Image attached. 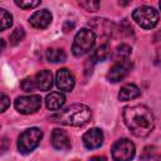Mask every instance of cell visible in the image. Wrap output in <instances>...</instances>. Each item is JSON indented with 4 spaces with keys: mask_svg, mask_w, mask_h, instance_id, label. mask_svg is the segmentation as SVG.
<instances>
[{
    "mask_svg": "<svg viewBox=\"0 0 161 161\" xmlns=\"http://www.w3.org/2000/svg\"><path fill=\"white\" fill-rule=\"evenodd\" d=\"M123 121L136 137H146L153 128V114L143 104L126 107L123 109Z\"/></svg>",
    "mask_w": 161,
    "mask_h": 161,
    "instance_id": "6da1fadb",
    "label": "cell"
},
{
    "mask_svg": "<svg viewBox=\"0 0 161 161\" xmlns=\"http://www.w3.org/2000/svg\"><path fill=\"white\" fill-rule=\"evenodd\" d=\"M91 116H92V112H91L89 107H87L86 104L75 103V104H72V106L67 107L65 109L58 112L57 114L52 116V119L54 122H59L62 125L79 127V126L86 125L91 119Z\"/></svg>",
    "mask_w": 161,
    "mask_h": 161,
    "instance_id": "7a4b0ae2",
    "label": "cell"
},
{
    "mask_svg": "<svg viewBox=\"0 0 161 161\" xmlns=\"http://www.w3.org/2000/svg\"><path fill=\"white\" fill-rule=\"evenodd\" d=\"M96 43V35L91 29H80L75 36L72 45V52L75 57H82L89 53Z\"/></svg>",
    "mask_w": 161,
    "mask_h": 161,
    "instance_id": "3957f363",
    "label": "cell"
},
{
    "mask_svg": "<svg viewBox=\"0 0 161 161\" xmlns=\"http://www.w3.org/2000/svg\"><path fill=\"white\" fill-rule=\"evenodd\" d=\"M42 137H43V132L36 127H31L24 131L19 136V140H18V148L20 153L26 155L31 152L39 145Z\"/></svg>",
    "mask_w": 161,
    "mask_h": 161,
    "instance_id": "277c9868",
    "label": "cell"
},
{
    "mask_svg": "<svg viewBox=\"0 0 161 161\" xmlns=\"http://www.w3.org/2000/svg\"><path fill=\"white\" fill-rule=\"evenodd\" d=\"M133 20L143 29H152L158 23V13L151 6L137 8L132 14Z\"/></svg>",
    "mask_w": 161,
    "mask_h": 161,
    "instance_id": "5b68a950",
    "label": "cell"
},
{
    "mask_svg": "<svg viewBox=\"0 0 161 161\" xmlns=\"http://www.w3.org/2000/svg\"><path fill=\"white\" fill-rule=\"evenodd\" d=\"M111 152L114 161H131L135 157L136 148L132 141L128 138H121L113 143Z\"/></svg>",
    "mask_w": 161,
    "mask_h": 161,
    "instance_id": "8992f818",
    "label": "cell"
},
{
    "mask_svg": "<svg viewBox=\"0 0 161 161\" xmlns=\"http://www.w3.org/2000/svg\"><path fill=\"white\" fill-rule=\"evenodd\" d=\"M42 106V98L38 94L21 96L15 99V108L23 114H30L36 112Z\"/></svg>",
    "mask_w": 161,
    "mask_h": 161,
    "instance_id": "52a82bcc",
    "label": "cell"
},
{
    "mask_svg": "<svg viewBox=\"0 0 161 161\" xmlns=\"http://www.w3.org/2000/svg\"><path fill=\"white\" fill-rule=\"evenodd\" d=\"M132 67H133V64L128 59L118 60L116 64H113L109 68V70L107 73V79L109 82H112V83L119 82V80H122L130 73V70L132 69Z\"/></svg>",
    "mask_w": 161,
    "mask_h": 161,
    "instance_id": "ba28073f",
    "label": "cell"
},
{
    "mask_svg": "<svg viewBox=\"0 0 161 161\" xmlns=\"http://www.w3.org/2000/svg\"><path fill=\"white\" fill-rule=\"evenodd\" d=\"M89 26L93 29L94 35L97 34L98 36H102V38L111 36L112 33L114 31L113 30L114 24L108 21L107 19H92L89 21Z\"/></svg>",
    "mask_w": 161,
    "mask_h": 161,
    "instance_id": "9c48e42d",
    "label": "cell"
},
{
    "mask_svg": "<svg viewBox=\"0 0 161 161\" xmlns=\"http://www.w3.org/2000/svg\"><path fill=\"white\" fill-rule=\"evenodd\" d=\"M55 83H57V87L60 89V91H64V92H70L74 87V77L73 74L70 73L69 69L67 68H62L57 72V75H55Z\"/></svg>",
    "mask_w": 161,
    "mask_h": 161,
    "instance_id": "30bf717a",
    "label": "cell"
},
{
    "mask_svg": "<svg viewBox=\"0 0 161 161\" xmlns=\"http://www.w3.org/2000/svg\"><path fill=\"white\" fill-rule=\"evenodd\" d=\"M82 140H83V145L88 150L98 148L103 143V132L99 128H91L83 135Z\"/></svg>",
    "mask_w": 161,
    "mask_h": 161,
    "instance_id": "8fae6325",
    "label": "cell"
},
{
    "mask_svg": "<svg viewBox=\"0 0 161 161\" xmlns=\"http://www.w3.org/2000/svg\"><path fill=\"white\" fill-rule=\"evenodd\" d=\"M52 145L54 148L60 151H67L70 148V138L68 133L60 128H54L52 132Z\"/></svg>",
    "mask_w": 161,
    "mask_h": 161,
    "instance_id": "7c38bea8",
    "label": "cell"
},
{
    "mask_svg": "<svg viewBox=\"0 0 161 161\" xmlns=\"http://www.w3.org/2000/svg\"><path fill=\"white\" fill-rule=\"evenodd\" d=\"M52 19H53L52 13L47 9H43V10L35 11L29 18V23H30L31 26H34L36 29H44L52 23Z\"/></svg>",
    "mask_w": 161,
    "mask_h": 161,
    "instance_id": "4fadbf2b",
    "label": "cell"
},
{
    "mask_svg": "<svg viewBox=\"0 0 161 161\" xmlns=\"http://www.w3.org/2000/svg\"><path fill=\"white\" fill-rule=\"evenodd\" d=\"M35 86L40 91H49L53 86V74L50 70H40L35 75Z\"/></svg>",
    "mask_w": 161,
    "mask_h": 161,
    "instance_id": "5bb4252c",
    "label": "cell"
},
{
    "mask_svg": "<svg viewBox=\"0 0 161 161\" xmlns=\"http://www.w3.org/2000/svg\"><path fill=\"white\" fill-rule=\"evenodd\" d=\"M65 102V97L60 92H52L45 97V106L50 111H58Z\"/></svg>",
    "mask_w": 161,
    "mask_h": 161,
    "instance_id": "9a60e30c",
    "label": "cell"
},
{
    "mask_svg": "<svg viewBox=\"0 0 161 161\" xmlns=\"http://www.w3.org/2000/svg\"><path fill=\"white\" fill-rule=\"evenodd\" d=\"M140 94H141L140 88L136 84L128 83V84H125L121 88V91L118 93V99L126 102V101H131V99H135V98L140 97Z\"/></svg>",
    "mask_w": 161,
    "mask_h": 161,
    "instance_id": "2e32d148",
    "label": "cell"
},
{
    "mask_svg": "<svg viewBox=\"0 0 161 161\" xmlns=\"http://www.w3.org/2000/svg\"><path fill=\"white\" fill-rule=\"evenodd\" d=\"M45 57L52 63H62V62H65L67 59L65 52L59 48H49L45 52Z\"/></svg>",
    "mask_w": 161,
    "mask_h": 161,
    "instance_id": "e0dca14e",
    "label": "cell"
},
{
    "mask_svg": "<svg viewBox=\"0 0 161 161\" xmlns=\"http://www.w3.org/2000/svg\"><path fill=\"white\" fill-rule=\"evenodd\" d=\"M111 57V48L107 44H103L101 47L97 48V50H94L92 58H89V60H92V63H97V62H103L106 59H108Z\"/></svg>",
    "mask_w": 161,
    "mask_h": 161,
    "instance_id": "ac0fdd59",
    "label": "cell"
},
{
    "mask_svg": "<svg viewBox=\"0 0 161 161\" xmlns=\"http://www.w3.org/2000/svg\"><path fill=\"white\" fill-rule=\"evenodd\" d=\"M131 52H132L131 47L127 45V44H125V43H122V44L117 45V48H116V57L119 60H125V59H128Z\"/></svg>",
    "mask_w": 161,
    "mask_h": 161,
    "instance_id": "d6986e66",
    "label": "cell"
},
{
    "mask_svg": "<svg viewBox=\"0 0 161 161\" xmlns=\"http://www.w3.org/2000/svg\"><path fill=\"white\" fill-rule=\"evenodd\" d=\"M0 23H1V30H5L13 25V15L8 13L4 9H0Z\"/></svg>",
    "mask_w": 161,
    "mask_h": 161,
    "instance_id": "ffe728a7",
    "label": "cell"
},
{
    "mask_svg": "<svg viewBox=\"0 0 161 161\" xmlns=\"http://www.w3.org/2000/svg\"><path fill=\"white\" fill-rule=\"evenodd\" d=\"M24 36H25V31H24L23 28L19 26V28L14 29L13 33L10 34V44H11V45H16V44H19V43L24 39Z\"/></svg>",
    "mask_w": 161,
    "mask_h": 161,
    "instance_id": "44dd1931",
    "label": "cell"
},
{
    "mask_svg": "<svg viewBox=\"0 0 161 161\" xmlns=\"http://www.w3.org/2000/svg\"><path fill=\"white\" fill-rule=\"evenodd\" d=\"M79 5L87 11H97L99 9L101 3L94 0H86V1H79Z\"/></svg>",
    "mask_w": 161,
    "mask_h": 161,
    "instance_id": "7402d4cb",
    "label": "cell"
},
{
    "mask_svg": "<svg viewBox=\"0 0 161 161\" xmlns=\"http://www.w3.org/2000/svg\"><path fill=\"white\" fill-rule=\"evenodd\" d=\"M15 4L21 9H33L40 4L39 0H15Z\"/></svg>",
    "mask_w": 161,
    "mask_h": 161,
    "instance_id": "603a6c76",
    "label": "cell"
},
{
    "mask_svg": "<svg viewBox=\"0 0 161 161\" xmlns=\"http://www.w3.org/2000/svg\"><path fill=\"white\" fill-rule=\"evenodd\" d=\"M20 87L24 92H31V91H34V88L36 86H35V80H31L30 78H25V79L21 80Z\"/></svg>",
    "mask_w": 161,
    "mask_h": 161,
    "instance_id": "cb8c5ba5",
    "label": "cell"
},
{
    "mask_svg": "<svg viewBox=\"0 0 161 161\" xmlns=\"http://www.w3.org/2000/svg\"><path fill=\"white\" fill-rule=\"evenodd\" d=\"M10 106V98L6 94H1V112L6 111V108Z\"/></svg>",
    "mask_w": 161,
    "mask_h": 161,
    "instance_id": "d4e9b609",
    "label": "cell"
},
{
    "mask_svg": "<svg viewBox=\"0 0 161 161\" xmlns=\"http://www.w3.org/2000/svg\"><path fill=\"white\" fill-rule=\"evenodd\" d=\"M73 26H74L73 23H70V21H65V23H64V26H63V30H64L65 33H68L69 30L73 29Z\"/></svg>",
    "mask_w": 161,
    "mask_h": 161,
    "instance_id": "484cf974",
    "label": "cell"
},
{
    "mask_svg": "<svg viewBox=\"0 0 161 161\" xmlns=\"http://www.w3.org/2000/svg\"><path fill=\"white\" fill-rule=\"evenodd\" d=\"M89 161H107L104 156H93L89 158Z\"/></svg>",
    "mask_w": 161,
    "mask_h": 161,
    "instance_id": "4316f807",
    "label": "cell"
},
{
    "mask_svg": "<svg viewBox=\"0 0 161 161\" xmlns=\"http://www.w3.org/2000/svg\"><path fill=\"white\" fill-rule=\"evenodd\" d=\"M155 40H156V42H157V40H161V31L156 33V35H155Z\"/></svg>",
    "mask_w": 161,
    "mask_h": 161,
    "instance_id": "83f0119b",
    "label": "cell"
},
{
    "mask_svg": "<svg viewBox=\"0 0 161 161\" xmlns=\"http://www.w3.org/2000/svg\"><path fill=\"white\" fill-rule=\"evenodd\" d=\"M158 5H160V9H161V1H160V3H158Z\"/></svg>",
    "mask_w": 161,
    "mask_h": 161,
    "instance_id": "f1b7e54d",
    "label": "cell"
}]
</instances>
